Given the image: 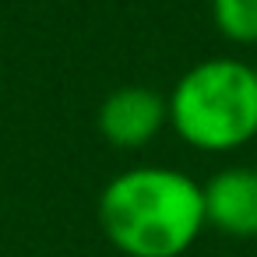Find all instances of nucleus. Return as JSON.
<instances>
[{"mask_svg":"<svg viewBox=\"0 0 257 257\" xmlns=\"http://www.w3.org/2000/svg\"><path fill=\"white\" fill-rule=\"evenodd\" d=\"M250 64H253V67H257V53H253V60H250Z\"/></svg>","mask_w":257,"mask_h":257,"instance_id":"6","label":"nucleus"},{"mask_svg":"<svg viewBox=\"0 0 257 257\" xmlns=\"http://www.w3.org/2000/svg\"><path fill=\"white\" fill-rule=\"evenodd\" d=\"M95 127L106 145L120 152H138L169 127V102L148 85H120L99 102Z\"/></svg>","mask_w":257,"mask_h":257,"instance_id":"3","label":"nucleus"},{"mask_svg":"<svg viewBox=\"0 0 257 257\" xmlns=\"http://www.w3.org/2000/svg\"><path fill=\"white\" fill-rule=\"evenodd\" d=\"M169 102L176 138L204 155H229L257 141V67L236 57H208L180 74Z\"/></svg>","mask_w":257,"mask_h":257,"instance_id":"2","label":"nucleus"},{"mask_svg":"<svg viewBox=\"0 0 257 257\" xmlns=\"http://www.w3.org/2000/svg\"><path fill=\"white\" fill-rule=\"evenodd\" d=\"M204 225L229 239H257V169L225 166L201 183Z\"/></svg>","mask_w":257,"mask_h":257,"instance_id":"4","label":"nucleus"},{"mask_svg":"<svg viewBox=\"0 0 257 257\" xmlns=\"http://www.w3.org/2000/svg\"><path fill=\"white\" fill-rule=\"evenodd\" d=\"M211 22L225 43L257 50V0H211Z\"/></svg>","mask_w":257,"mask_h":257,"instance_id":"5","label":"nucleus"},{"mask_svg":"<svg viewBox=\"0 0 257 257\" xmlns=\"http://www.w3.org/2000/svg\"><path fill=\"white\" fill-rule=\"evenodd\" d=\"M106 243L123 257H183L204 225L201 183L173 166L116 173L95 204Z\"/></svg>","mask_w":257,"mask_h":257,"instance_id":"1","label":"nucleus"}]
</instances>
